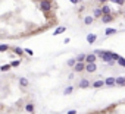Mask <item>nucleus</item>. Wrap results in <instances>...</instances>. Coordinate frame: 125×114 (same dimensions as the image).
I'll use <instances>...</instances> for the list:
<instances>
[{
	"label": "nucleus",
	"mask_w": 125,
	"mask_h": 114,
	"mask_svg": "<svg viewBox=\"0 0 125 114\" xmlns=\"http://www.w3.org/2000/svg\"><path fill=\"white\" fill-rule=\"evenodd\" d=\"M102 62H106V63H109L110 66H113L115 64V60H113V54H112V51H104L103 54H102Z\"/></svg>",
	"instance_id": "1"
},
{
	"label": "nucleus",
	"mask_w": 125,
	"mask_h": 114,
	"mask_svg": "<svg viewBox=\"0 0 125 114\" xmlns=\"http://www.w3.org/2000/svg\"><path fill=\"white\" fill-rule=\"evenodd\" d=\"M40 9L43 12H49L51 9V2L50 0H40Z\"/></svg>",
	"instance_id": "2"
},
{
	"label": "nucleus",
	"mask_w": 125,
	"mask_h": 114,
	"mask_svg": "<svg viewBox=\"0 0 125 114\" xmlns=\"http://www.w3.org/2000/svg\"><path fill=\"white\" fill-rule=\"evenodd\" d=\"M104 86H108V88H113V86H116V78H113V76H109V78H106V81H104Z\"/></svg>",
	"instance_id": "3"
},
{
	"label": "nucleus",
	"mask_w": 125,
	"mask_h": 114,
	"mask_svg": "<svg viewBox=\"0 0 125 114\" xmlns=\"http://www.w3.org/2000/svg\"><path fill=\"white\" fill-rule=\"evenodd\" d=\"M85 70H87L88 73L96 72V70H97V64H96V62H94V63H85Z\"/></svg>",
	"instance_id": "4"
},
{
	"label": "nucleus",
	"mask_w": 125,
	"mask_h": 114,
	"mask_svg": "<svg viewBox=\"0 0 125 114\" xmlns=\"http://www.w3.org/2000/svg\"><path fill=\"white\" fill-rule=\"evenodd\" d=\"M74 70L75 72H82V70H85V62H77L75 63V66H74Z\"/></svg>",
	"instance_id": "5"
},
{
	"label": "nucleus",
	"mask_w": 125,
	"mask_h": 114,
	"mask_svg": "<svg viewBox=\"0 0 125 114\" xmlns=\"http://www.w3.org/2000/svg\"><path fill=\"white\" fill-rule=\"evenodd\" d=\"M96 59H97V56H96L94 53L87 54V56H85V63H94V62H96Z\"/></svg>",
	"instance_id": "6"
},
{
	"label": "nucleus",
	"mask_w": 125,
	"mask_h": 114,
	"mask_svg": "<svg viewBox=\"0 0 125 114\" xmlns=\"http://www.w3.org/2000/svg\"><path fill=\"white\" fill-rule=\"evenodd\" d=\"M112 21H113V16H112L110 13L102 16V22H103V24H109V22H112Z\"/></svg>",
	"instance_id": "7"
},
{
	"label": "nucleus",
	"mask_w": 125,
	"mask_h": 114,
	"mask_svg": "<svg viewBox=\"0 0 125 114\" xmlns=\"http://www.w3.org/2000/svg\"><path fill=\"white\" fill-rule=\"evenodd\" d=\"M78 88H90V81L87 79H81L78 83Z\"/></svg>",
	"instance_id": "8"
},
{
	"label": "nucleus",
	"mask_w": 125,
	"mask_h": 114,
	"mask_svg": "<svg viewBox=\"0 0 125 114\" xmlns=\"http://www.w3.org/2000/svg\"><path fill=\"white\" fill-rule=\"evenodd\" d=\"M116 86H125V76H118L116 78Z\"/></svg>",
	"instance_id": "9"
},
{
	"label": "nucleus",
	"mask_w": 125,
	"mask_h": 114,
	"mask_svg": "<svg viewBox=\"0 0 125 114\" xmlns=\"http://www.w3.org/2000/svg\"><path fill=\"white\" fill-rule=\"evenodd\" d=\"M96 40H97V35H94V34H88L87 35V43L88 44H93Z\"/></svg>",
	"instance_id": "10"
},
{
	"label": "nucleus",
	"mask_w": 125,
	"mask_h": 114,
	"mask_svg": "<svg viewBox=\"0 0 125 114\" xmlns=\"http://www.w3.org/2000/svg\"><path fill=\"white\" fill-rule=\"evenodd\" d=\"M66 31V26H58L56 29H55V32H53V35H60V34H63Z\"/></svg>",
	"instance_id": "11"
},
{
	"label": "nucleus",
	"mask_w": 125,
	"mask_h": 114,
	"mask_svg": "<svg viewBox=\"0 0 125 114\" xmlns=\"http://www.w3.org/2000/svg\"><path fill=\"white\" fill-rule=\"evenodd\" d=\"M28 83H29V82H28V79H27V78H21V79H19V85H21L22 88H27V86H28Z\"/></svg>",
	"instance_id": "12"
},
{
	"label": "nucleus",
	"mask_w": 125,
	"mask_h": 114,
	"mask_svg": "<svg viewBox=\"0 0 125 114\" xmlns=\"http://www.w3.org/2000/svg\"><path fill=\"white\" fill-rule=\"evenodd\" d=\"M104 86V81H96L93 82V88H103Z\"/></svg>",
	"instance_id": "13"
},
{
	"label": "nucleus",
	"mask_w": 125,
	"mask_h": 114,
	"mask_svg": "<svg viewBox=\"0 0 125 114\" xmlns=\"http://www.w3.org/2000/svg\"><path fill=\"white\" fill-rule=\"evenodd\" d=\"M25 113L32 114V113H34V104H27V105H25Z\"/></svg>",
	"instance_id": "14"
},
{
	"label": "nucleus",
	"mask_w": 125,
	"mask_h": 114,
	"mask_svg": "<svg viewBox=\"0 0 125 114\" xmlns=\"http://www.w3.org/2000/svg\"><path fill=\"white\" fill-rule=\"evenodd\" d=\"M93 21H94V18H93V16H85L84 24H85V25H90V24H93Z\"/></svg>",
	"instance_id": "15"
},
{
	"label": "nucleus",
	"mask_w": 125,
	"mask_h": 114,
	"mask_svg": "<svg viewBox=\"0 0 125 114\" xmlns=\"http://www.w3.org/2000/svg\"><path fill=\"white\" fill-rule=\"evenodd\" d=\"M110 12H112V9H110L109 6H103V7H102V13H103V15H109Z\"/></svg>",
	"instance_id": "16"
},
{
	"label": "nucleus",
	"mask_w": 125,
	"mask_h": 114,
	"mask_svg": "<svg viewBox=\"0 0 125 114\" xmlns=\"http://www.w3.org/2000/svg\"><path fill=\"white\" fill-rule=\"evenodd\" d=\"M75 63H77V59H69V60L66 62V66H68V67H74Z\"/></svg>",
	"instance_id": "17"
},
{
	"label": "nucleus",
	"mask_w": 125,
	"mask_h": 114,
	"mask_svg": "<svg viewBox=\"0 0 125 114\" xmlns=\"http://www.w3.org/2000/svg\"><path fill=\"white\" fill-rule=\"evenodd\" d=\"M104 34H106V35H112V34H116V29H115V28H106Z\"/></svg>",
	"instance_id": "18"
},
{
	"label": "nucleus",
	"mask_w": 125,
	"mask_h": 114,
	"mask_svg": "<svg viewBox=\"0 0 125 114\" xmlns=\"http://www.w3.org/2000/svg\"><path fill=\"white\" fill-rule=\"evenodd\" d=\"M116 63H118L119 66H122V67H125V59H124V57H119V59L116 60Z\"/></svg>",
	"instance_id": "19"
},
{
	"label": "nucleus",
	"mask_w": 125,
	"mask_h": 114,
	"mask_svg": "<svg viewBox=\"0 0 125 114\" xmlns=\"http://www.w3.org/2000/svg\"><path fill=\"white\" fill-rule=\"evenodd\" d=\"M72 91H74V86H68V88L63 91V94H65V95H69V94H72Z\"/></svg>",
	"instance_id": "20"
},
{
	"label": "nucleus",
	"mask_w": 125,
	"mask_h": 114,
	"mask_svg": "<svg viewBox=\"0 0 125 114\" xmlns=\"http://www.w3.org/2000/svg\"><path fill=\"white\" fill-rule=\"evenodd\" d=\"M15 54L22 56V54H24V50H22V48H19V47H16V48H15Z\"/></svg>",
	"instance_id": "21"
},
{
	"label": "nucleus",
	"mask_w": 125,
	"mask_h": 114,
	"mask_svg": "<svg viewBox=\"0 0 125 114\" xmlns=\"http://www.w3.org/2000/svg\"><path fill=\"white\" fill-rule=\"evenodd\" d=\"M19 64H21V59H19V60H15V62H12V63H10V66H12V67H18Z\"/></svg>",
	"instance_id": "22"
},
{
	"label": "nucleus",
	"mask_w": 125,
	"mask_h": 114,
	"mask_svg": "<svg viewBox=\"0 0 125 114\" xmlns=\"http://www.w3.org/2000/svg\"><path fill=\"white\" fill-rule=\"evenodd\" d=\"M77 62H85V54H80L77 57Z\"/></svg>",
	"instance_id": "23"
},
{
	"label": "nucleus",
	"mask_w": 125,
	"mask_h": 114,
	"mask_svg": "<svg viewBox=\"0 0 125 114\" xmlns=\"http://www.w3.org/2000/svg\"><path fill=\"white\" fill-rule=\"evenodd\" d=\"M93 53H94V54H96V56H97V57H102V54H103V53H104V50H94V51H93Z\"/></svg>",
	"instance_id": "24"
},
{
	"label": "nucleus",
	"mask_w": 125,
	"mask_h": 114,
	"mask_svg": "<svg viewBox=\"0 0 125 114\" xmlns=\"http://www.w3.org/2000/svg\"><path fill=\"white\" fill-rule=\"evenodd\" d=\"M7 48H9V47H7L6 44H0V51H7Z\"/></svg>",
	"instance_id": "25"
},
{
	"label": "nucleus",
	"mask_w": 125,
	"mask_h": 114,
	"mask_svg": "<svg viewBox=\"0 0 125 114\" xmlns=\"http://www.w3.org/2000/svg\"><path fill=\"white\" fill-rule=\"evenodd\" d=\"M112 3H116V5H124L125 3V0H110Z\"/></svg>",
	"instance_id": "26"
},
{
	"label": "nucleus",
	"mask_w": 125,
	"mask_h": 114,
	"mask_svg": "<svg viewBox=\"0 0 125 114\" xmlns=\"http://www.w3.org/2000/svg\"><path fill=\"white\" fill-rule=\"evenodd\" d=\"M12 66L10 64H6V66H2V67H0V70H3V72H6V70H9Z\"/></svg>",
	"instance_id": "27"
},
{
	"label": "nucleus",
	"mask_w": 125,
	"mask_h": 114,
	"mask_svg": "<svg viewBox=\"0 0 125 114\" xmlns=\"http://www.w3.org/2000/svg\"><path fill=\"white\" fill-rule=\"evenodd\" d=\"M103 13H102V9H96L94 10V16H102Z\"/></svg>",
	"instance_id": "28"
},
{
	"label": "nucleus",
	"mask_w": 125,
	"mask_h": 114,
	"mask_svg": "<svg viewBox=\"0 0 125 114\" xmlns=\"http://www.w3.org/2000/svg\"><path fill=\"white\" fill-rule=\"evenodd\" d=\"M24 51H25V53H27L28 56H32V54H34V51H32V50H29V48H25Z\"/></svg>",
	"instance_id": "29"
},
{
	"label": "nucleus",
	"mask_w": 125,
	"mask_h": 114,
	"mask_svg": "<svg viewBox=\"0 0 125 114\" xmlns=\"http://www.w3.org/2000/svg\"><path fill=\"white\" fill-rule=\"evenodd\" d=\"M69 2H71V3H74V5H78L81 0H69Z\"/></svg>",
	"instance_id": "30"
},
{
	"label": "nucleus",
	"mask_w": 125,
	"mask_h": 114,
	"mask_svg": "<svg viewBox=\"0 0 125 114\" xmlns=\"http://www.w3.org/2000/svg\"><path fill=\"white\" fill-rule=\"evenodd\" d=\"M68 114H77V111H75V110H69Z\"/></svg>",
	"instance_id": "31"
},
{
	"label": "nucleus",
	"mask_w": 125,
	"mask_h": 114,
	"mask_svg": "<svg viewBox=\"0 0 125 114\" xmlns=\"http://www.w3.org/2000/svg\"><path fill=\"white\" fill-rule=\"evenodd\" d=\"M97 2H100V3H106L108 0H97Z\"/></svg>",
	"instance_id": "32"
},
{
	"label": "nucleus",
	"mask_w": 125,
	"mask_h": 114,
	"mask_svg": "<svg viewBox=\"0 0 125 114\" xmlns=\"http://www.w3.org/2000/svg\"><path fill=\"white\" fill-rule=\"evenodd\" d=\"M38 2H40V0H38Z\"/></svg>",
	"instance_id": "33"
}]
</instances>
